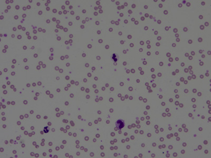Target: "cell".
I'll return each mask as SVG.
<instances>
[{
    "label": "cell",
    "mask_w": 211,
    "mask_h": 158,
    "mask_svg": "<svg viewBox=\"0 0 211 158\" xmlns=\"http://www.w3.org/2000/svg\"><path fill=\"white\" fill-rule=\"evenodd\" d=\"M116 126L118 130H120L122 128H123L125 126L124 121L121 120V119L117 120L116 122Z\"/></svg>",
    "instance_id": "6da1fadb"
}]
</instances>
